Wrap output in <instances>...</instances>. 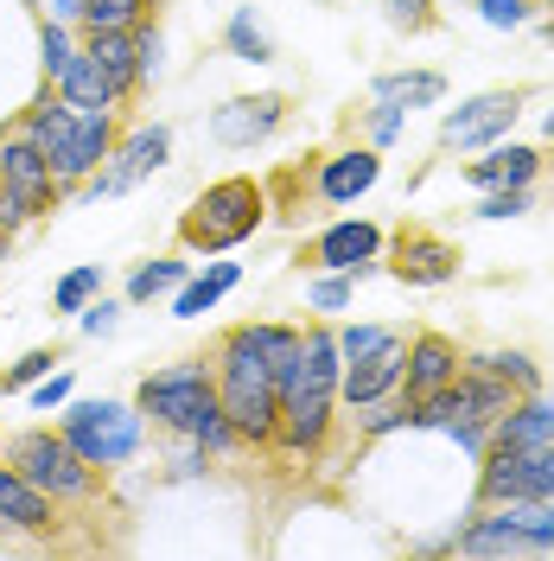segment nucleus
Wrapping results in <instances>:
<instances>
[{"label":"nucleus","mask_w":554,"mask_h":561,"mask_svg":"<svg viewBox=\"0 0 554 561\" xmlns=\"http://www.w3.org/2000/svg\"><path fill=\"white\" fill-rule=\"evenodd\" d=\"M58 96H65L70 108H115V103H122V96H115V83L103 77V65L90 58V45H83V51L65 65V77H58Z\"/></svg>","instance_id":"22"},{"label":"nucleus","mask_w":554,"mask_h":561,"mask_svg":"<svg viewBox=\"0 0 554 561\" xmlns=\"http://www.w3.org/2000/svg\"><path fill=\"white\" fill-rule=\"evenodd\" d=\"M70 402V370H51L33 383V409H65Z\"/></svg>","instance_id":"40"},{"label":"nucleus","mask_w":554,"mask_h":561,"mask_svg":"<svg viewBox=\"0 0 554 561\" xmlns=\"http://www.w3.org/2000/svg\"><path fill=\"white\" fill-rule=\"evenodd\" d=\"M115 325H122V300H108V294H96V300L83 307V332H90V339H108Z\"/></svg>","instance_id":"39"},{"label":"nucleus","mask_w":554,"mask_h":561,"mask_svg":"<svg viewBox=\"0 0 554 561\" xmlns=\"http://www.w3.org/2000/svg\"><path fill=\"white\" fill-rule=\"evenodd\" d=\"M478 13H485V26H497V33H517V26H529V0H472Z\"/></svg>","instance_id":"35"},{"label":"nucleus","mask_w":554,"mask_h":561,"mask_svg":"<svg viewBox=\"0 0 554 561\" xmlns=\"http://www.w3.org/2000/svg\"><path fill=\"white\" fill-rule=\"evenodd\" d=\"M395 275L408 287H447L459 275V249L447 237H434V230H402L395 237Z\"/></svg>","instance_id":"15"},{"label":"nucleus","mask_w":554,"mask_h":561,"mask_svg":"<svg viewBox=\"0 0 554 561\" xmlns=\"http://www.w3.org/2000/svg\"><path fill=\"white\" fill-rule=\"evenodd\" d=\"M96 294H103V268L90 262V268H70V275L51 287V307H58V313H83Z\"/></svg>","instance_id":"30"},{"label":"nucleus","mask_w":554,"mask_h":561,"mask_svg":"<svg viewBox=\"0 0 554 561\" xmlns=\"http://www.w3.org/2000/svg\"><path fill=\"white\" fill-rule=\"evenodd\" d=\"M382 255V230L370 217H345V224H332L319 243H312V262L319 268H338V275H370Z\"/></svg>","instance_id":"13"},{"label":"nucleus","mask_w":554,"mask_h":561,"mask_svg":"<svg viewBox=\"0 0 554 561\" xmlns=\"http://www.w3.org/2000/svg\"><path fill=\"white\" fill-rule=\"evenodd\" d=\"M440 96H447V77H440V70H382L377 77V103L434 108Z\"/></svg>","instance_id":"25"},{"label":"nucleus","mask_w":554,"mask_h":561,"mask_svg":"<svg viewBox=\"0 0 554 561\" xmlns=\"http://www.w3.org/2000/svg\"><path fill=\"white\" fill-rule=\"evenodd\" d=\"M7 459H13L45 497H58V504H77V497L96 491V466L65 440V427H58V434H51V427H26V434L7 447Z\"/></svg>","instance_id":"7"},{"label":"nucleus","mask_w":554,"mask_h":561,"mask_svg":"<svg viewBox=\"0 0 554 561\" xmlns=\"http://www.w3.org/2000/svg\"><path fill=\"white\" fill-rule=\"evenodd\" d=\"M402 364H408V339L389 332L370 357L345 364V377H338V402H345V409H370V402H382V396H395V389H402Z\"/></svg>","instance_id":"12"},{"label":"nucleus","mask_w":554,"mask_h":561,"mask_svg":"<svg viewBox=\"0 0 554 561\" xmlns=\"http://www.w3.org/2000/svg\"><path fill=\"white\" fill-rule=\"evenodd\" d=\"M178 280H185V262H147V268H135V280H128V300L147 307L153 294H173Z\"/></svg>","instance_id":"31"},{"label":"nucleus","mask_w":554,"mask_h":561,"mask_svg":"<svg viewBox=\"0 0 554 561\" xmlns=\"http://www.w3.org/2000/svg\"><path fill=\"white\" fill-rule=\"evenodd\" d=\"M217 402H223V415H230V427H236V440H249V447H275L280 383H275V370H268L249 345H236L230 332H223V345H217Z\"/></svg>","instance_id":"4"},{"label":"nucleus","mask_w":554,"mask_h":561,"mask_svg":"<svg viewBox=\"0 0 554 561\" xmlns=\"http://www.w3.org/2000/svg\"><path fill=\"white\" fill-rule=\"evenodd\" d=\"M20 135H33L38 147H45L58 185H77V179H90L108 153H115L122 128H115L108 108H70L65 96H58V83H51V90L26 108V128H20Z\"/></svg>","instance_id":"3"},{"label":"nucleus","mask_w":554,"mask_h":561,"mask_svg":"<svg viewBox=\"0 0 554 561\" xmlns=\"http://www.w3.org/2000/svg\"><path fill=\"white\" fill-rule=\"evenodd\" d=\"M542 173V153L535 147H522V140H490L485 160H472L465 179L478 185V192H504V185H535Z\"/></svg>","instance_id":"19"},{"label":"nucleus","mask_w":554,"mask_h":561,"mask_svg":"<svg viewBox=\"0 0 554 561\" xmlns=\"http://www.w3.org/2000/svg\"><path fill=\"white\" fill-rule=\"evenodd\" d=\"M51 364H58V351H26V357L7 370V383H0V389H33L38 377H51Z\"/></svg>","instance_id":"37"},{"label":"nucleus","mask_w":554,"mask_h":561,"mask_svg":"<svg viewBox=\"0 0 554 561\" xmlns=\"http://www.w3.org/2000/svg\"><path fill=\"white\" fill-rule=\"evenodd\" d=\"M70 58H77V38H70V26H65V20H45V33H38V65H45V77L58 83Z\"/></svg>","instance_id":"32"},{"label":"nucleus","mask_w":554,"mask_h":561,"mask_svg":"<svg viewBox=\"0 0 554 561\" xmlns=\"http://www.w3.org/2000/svg\"><path fill=\"white\" fill-rule=\"evenodd\" d=\"M223 45H230L243 65H268V58H275L268 33L255 26V7H236V13H230V26H223Z\"/></svg>","instance_id":"29"},{"label":"nucleus","mask_w":554,"mask_h":561,"mask_svg":"<svg viewBox=\"0 0 554 561\" xmlns=\"http://www.w3.org/2000/svg\"><path fill=\"white\" fill-rule=\"evenodd\" d=\"M0 179H7V192L33 210V217L58 205V173H51V160H45V147H38L33 135L0 140Z\"/></svg>","instance_id":"11"},{"label":"nucleus","mask_w":554,"mask_h":561,"mask_svg":"<svg viewBox=\"0 0 554 561\" xmlns=\"http://www.w3.org/2000/svg\"><path fill=\"white\" fill-rule=\"evenodd\" d=\"M230 339L255 351V357H262V364L275 370V383L287 377V370H293V357H300V332H293V325H275V319H255V325H236Z\"/></svg>","instance_id":"23"},{"label":"nucleus","mask_w":554,"mask_h":561,"mask_svg":"<svg viewBox=\"0 0 554 561\" xmlns=\"http://www.w3.org/2000/svg\"><path fill=\"white\" fill-rule=\"evenodd\" d=\"M517 115H522V96H517V90H485V96L459 103L447 122H440V147H452V153L490 147V140H504L510 128H517Z\"/></svg>","instance_id":"10"},{"label":"nucleus","mask_w":554,"mask_h":561,"mask_svg":"<svg viewBox=\"0 0 554 561\" xmlns=\"http://www.w3.org/2000/svg\"><path fill=\"white\" fill-rule=\"evenodd\" d=\"M51 524H58V497H45V491L7 459V466H0V529H33L38 536V529H51Z\"/></svg>","instance_id":"17"},{"label":"nucleus","mask_w":554,"mask_h":561,"mask_svg":"<svg viewBox=\"0 0 554 561\" xmlns=\"http://www.w3.org/2000/svg\"><path fill=\"white\" fill-rule=\"evenodd\" d=\"M472 370H485L497 383H510L517 396H535L542 389V370H535V357L529 351H478V357H465Z\"/></svg>","instance_id":"28"},{"label":"nucleus","mask_w":554,"mask_h":561,"mask_svg":"<svg viewBox=\"0 0 554 561\" xmlns=\"http://www.w3.org/2000/svg\"><path fill=\"white\" fill-rule=\"evenodd\" d=\"M280 115H287L280 96H236V103H223L210 115V135L223 147H255V140H268L280 128Z\"/></svg>","instance_id":"16"},{"label":"nucleus","mask_w":554,"mask_h":561,"mask_svg":"<svg viewBox=\"0 0 554 561\" xmlns=\"http://www.w3.org/2000/svg\"><path fill=\"white\" fill-rule=\"evenodd\" d=\"M377 179H382V153L377 147H350V153H332L319 167V198L325 205H357Z\"/></svg>","instance_id":"18"},{"label":"nucleus","mask_w":554,"mask_h":561,"mask_svg":"<svg viewBox=\"0 0 554 561\" xmlns=\"http://www.w3.org/2000/svg\"><path fill=\"white\" fill-rule=\"evenodd\" d=\"M0 192H7V179H0Z\"/></svg>","instance_id":"45"},{"label":"nucleus","mask_w":554,"mask_h":561,"mask_svg":"<svg viewBox=\"0 0 554 561\" xmlns=\"http://www.w3.org/2000/svg\"><path fill=\"white\" fill-rule=\"evenodd\" d=\"M38 7H51V20H65V26H77V13H83V0H38Z\"/></svg>","instance_id":"42"},{"label":"nucleus","mask_w":554,"mask_h":561,"mask_svg":"<svg viewBox=\"0 0 554 561\" xmlns=\"http://www.w3.org/2000/svg\"><path fill=\"white\" fill-rule=\"evenodd\" d=\"M33 7H38V0H33Z\"/></svg>","instance_id":"47"},{"label":"nucleus","mask_w":554,"mask_h":561,"mask_svg":"<svg viewBox=\"0 0 554 561\" xmlns=\"http://www.w3.org/2000/svg\"><path fill=\"white\" fill-rule=\"evenodd\" d=\"M140 434H147L140 402H70L65 409V440L90 459L96 472L128 466V459L140 454Z\"/></svg>","instance_id":"6"},{"label":"nucleus","mask_w":554,"mask_h":561,"mask_svg":"<svg viewBox=\"0 0 554 561\" xmlns=\"http://www.w3.org/2000/svg\"><path fill=\"white\" fill-rule=\"evenodd\" d=\"M389 26H395V33H420V26H434V0H389Z\"/></svg>","instance_id":"38"},{"label":"nucleus","mask_w":554,"mask_h":561,"mask_svg":"<svg viewBox=\"0 0 554 561\" xmlns=\"http://www.w3.org/2000/svg\"><path fill=\"white\" fill-rule=\"evenodd\" d=\"M529 205H535V192H529V185H504V192H485L478 217H490V224H510V217H522Z\"/></svg>","instance_id":"33"},{"label":"nucleus","mask_w":554,"mask_h":561,"mask_svg":"<svg viewBox=\"0 0 554 561\" xmlns=\"http://www.w3.org/2000/svg\"><path fill=\"white\" fill-rule=\"evenodd\" d=\"M542 7H554V0H542Z\"/></svg>","instance_id":"46"},{"label":"nucleus","mask_w":554,"mask_h":561,"mask_svg":"<svg viewBox=\"0 0 554 561\" xmlns=\"http://www.w3.org/2000/svg\"><path fill=\"white\" fill-rule=\"evenodd\" d=\"M554 497V447H485L478 454V504Z\"/></svg>","instance_id":"8"},{"label":"nucleus","mask_w":554,"mask_h":561,"mask_svg":"<svg viewBox=\"0 0 554 561\" xmlns=\"http://www.w3.org/2000/svg\"><path fill=\"white\" fill-rule=\"evenodd\" d=\"M153 7H160V0H83L77 26L90 38L96 33H135L140 20H153Z\"/></svg>","instance_id":"27"},{"label":"nucleus","mask_w":554,"mask_h":561,"mask_svg":"<svg viewBox=\"0 0 554 561\" xmlns=\"http://www.w3.org/2000/svg\"><path fill=\"white\" fill-rule=\"evenodd\" d=\"M307 300L319 307V313H345V307H350V275H338V268H332V275H319L307 287Z\"/></svg>","instance_id":"34"},{"label":"nucleus","mask_w":554,"mask_h":561,"mask_svg":"<svg viewBox=\"0 0 554 561\" xmlns=\"http://www.w3.org/2000/svg\"><path fill=\"white\" fill-rule=\"evenodd\" d=\"M490 447H554V402L535 389V396H517L497 427H490Z\"/></svg>","instance_id":"20"},{"label":"nucleus","mask_w":554,"mask_h":561,"mask_svg":"<svg viewBox=\"0 0 554 561\" xmlns=\"http://www.w3.org/2000/svg\"><path fill=\"white\" fill-rule=\"evenodd\" d=\"M542 135H549V140H554V115H549V128H542Z\"/></svg>","instance_id":"43"},{"label":"nucleus","mask_w":554,"mask_h":561,"mask_svg":"<svg viewBox=\"0 0 554 561\" xmlns=\"http://www.w3.org/2000/svg\"><path fill=\"white\" fill-rule=\"evenodd\" d=\"M268 217V192L255 179H217L205 185V198L178 217V243L198 249V255H223V249L249 243Z\"/></svg>","instance_id":"5"},{"label":"nucleus","mask_w":554,"mask_h":561,"mask_svg":"<svg viewBox=\"0 0 554 561\" xmlns=\"http://www.w3.org/2000/svg\"><path fill=\"white\" fill-rule=\"evenodd\" d=\"M0 249H7V230H0Z\"/></svg>","instance_id":"44"},{"label":"nucleus","mask_w":554,"mask_h":561,"mask_svg":"<svg viewBox=\"0 0 554 561\" xmlns=\"http://www.w3.org/2000/svg\"><path fill=\"white\" fill-rule=\"evenodd\" d=\"M395 135H402V108H395V103H382L377 115H370V140H377V147H389Z\"/></svg>","instance_id":"41"},{"label":"nucleus","mask_w":554,"mask_h":561,"mask_svg":"<svg viewBox=\"0 0 554 561\" xmlns=\"http://www.w3.org/2000/svg\"><path fill=\"white\" fill-rule=\"evenodd\" d=\"M490 511L517 529L535 556H554V497H510V504H490Z\"/></svg>","instance_id":"24"},{"label":"nucleus","mask_w":554,"mask_h":561,"mask_svg":"<svg viewBox=\"0 0 554 561\" xmlns=\"http://www.w3.org/2000/svg\"><path fill=\"white\" fill-rule=\"evenodd\" d=\"M338 377H345L338 332H332V325L300 332V357H293V370L280 377L275 447H287V454H319V447H325V434H332V409H338Z\"/></svg>","instance_id":"1"},{"label":"nucleus","mask_w":554,"mask_h":561,"mask_svg":"<svg viewBox=\"0 0 554 561\" xmlns=\"http://www.w3.org/2000/svg\"><path fill=\"white\" fill-rule=\"evenodd\" d=\"M236 280H243V268H236V262H205V275H185V280L173 287V313H178V319L210 313V307H217V300H223Z\"/></svg>","instance_id":"21"},{"label":"nucleus","mask_w":554,"mask_h":561,"mask_svg":"<svg viewBox=\"0 0 554 561\" xmlns=\"http://www.w3.org/2000/svg\"><path fill=\"white\" fill-rule=\"evenodd\" d=\"M90 58L103 65V77L115 83V96H135V90H140V51H135V33H96V38H90Z\"/></svg>","instance_id":"26"},{"label":"nucleus","mask_w":554,"mask_h":561,"mask_svg":"<svg viewBox=\"0 0 554 561\" xmlns=\"http://www.w3.org/2000/svg\"><path fill=\"white\" fill-rule=\"evenodd\" d=\"M459 345H452L447 332H415L408 339V364H402V396L420 402V396H434V389H447L459 377Z\"/></svg>","instance_id":"14"},{"label":"nucleus","mask_w":554,"mask_h":561,"mask_svg":"<svg viewBox=\"0 0 554 561\" xmlns=\"http://www.w3.org/2000/svg\"><path fill=\"white\" fill-rule=\"evenodd\" d=\"M382 339H389V325H345V332H338V357L357 364V357H370Z\"/></svg>","instance_id":"36"},{"label":"nucleus","mask_w":554,"mask_h":561,"mask_svg":"<svg viewBox=\"0 0 554 561\" xmlns=\"http://www.w3.org/2000/svg\"><path fill=\"white\" fill-rule=\"evenodd\" d=\"M166 153H173V135H166L160 122H153V128H135V135H122L115 140V153L90 173V198H122V192H135L147 173L166 167Z\"/></svg>","instance_id":"9"},{"label":"nucleus","mask_w":554,"mask_h":561,"mask_svg":"<svg viewBox=\"0 0 554 561\" xmlns=\"http://www.w3.org/2000/svg\"><path fill=\"white\" fill-rule=\"evenodd\" d=\"M140 415H153L160 427H173L178 440H198L205 454H230L236 447V427L217 402V364H173V370H153L135 389Z\"/></svg>","instance_id":"2"}]
</instances>
